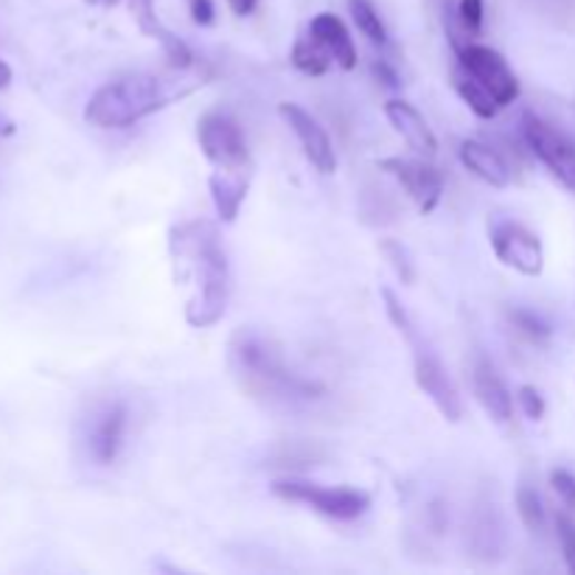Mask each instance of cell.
<instances>
[{
	"label": "cell",
	"instance_id": "obj_32",
	"mask_svg": "<svg viewBox=\"0 0 575 575\" xmlns=\"http://www.w3.org/2000/svg\"><path fill=\"white\" fill-rule=\"evenodd\" d=\"M374 73L381 79V82L388 85V88H399V77H396V71L388 66V62H376Z\"/></svg>",
	"mask_w": 575,
	"mask_h": 575
},
{
	"label": "cell",
	"instance_id": "obj_31",
	"mask_svg": "<svg viewBox=\"0 0 575 575\" xmlns=\"http://www.w3.org/2000/svg\"><path fill=\"white\" fill-rule=\"evenodd\" d=\"M191 20H195L197 26H211L214 23L211 0H191Z\"/></svg>",
	"mask_w": 575,
	"mask_h": 575
},
{
	"label": "cell",
	"instance_id": "obj_28",
	"mask_svg": "<svg viewBox=\"0 0 575 575\" xmlns=\"http://www.w3.org/2000/svg\"><path fill=\"white\" fill-rule=\"evenodd\" d=\"M556 531H558V542H562L564 562H567L569 573L575 575V523L567 517V514H558Z\"/></svg>",
	"mask_w": 575,
	"mask_h": 575
},
{
	"label": "cell",
	"instance_id": "obj_9",
	"mask_svg": "<svg viewBox=\"0 0 575 575\" xmlns=\"http://www.w3.org/2000/svg\"><path fill=\"white\" fill-rule=\"evenodd\" d=\"M413 348H416V354H413V376H416L418 390H422L424 396H429V401L438 407V413L446 422H460L464 405H460L458 388H455V381L449 379V374H446V368L440 365V359L435 357L433 351H427V348H422L418 340H413Z\"/></svg>",
	"mask_w": 575,
	"mask_h": 575
},
{
	"label": "cell",
	"instance_id": "obj_5",
	"mask_svg": "<svg viewBox=\"0 0 575 575\" xmlns=\"http://www.w3.org/2000/svg\"><path fill=\"white\" fill-rule=\"evenodd\" d=\"M197 141L202 155L217 169L225 171H250V149H247L245 132L239 123L225 112H208L197 123Z\"/></svg>",
	"mask_w": 575,
	"mask_h": 575
},
{
	"label": "cell",
	"instance_id": "obj_30",
	"mask_svg": "<svg viewBox=\"0 0 575 575\" xmlns=\"http://www.w3.org/2000/svg\"><path fill=\"white\" fill-rule=\"evenodd\" d=\"M551 486H553V492H556L558 497H562L564 505L575 508V477L569 475V472H564V469L553 472V475H551Z\"/></svg>",
	"mask_w": 575,
	"mask_h": 575
},
{
	"label": "cell",
	"instance_id": "obj_16",
	"mask_svg": "<svg viewBox=\"0 0 575 575\" xmlns=\"http://www.w3.org/2000/svg\"><path fill=\"white\" fill-rule=\"evenodd\" d=\"M123 429H127V410L123 405H110L90 429V455L96 464L107 466L116 460L118 449H121Z\"/></svg>",
	"mask_w": 575,
	"mask_h": 575
},
{
	"label": "cell",
	"instance_id": "obj_21",
	"mask_svg": "<svg viewBox=\"0 0 575 575\" xmlns=\"http://www.w3.org/2000/svg\"><path fill=\"white\" fill-rule=\"evenodd\" d=\"M348 9H351L354 23H357V29L363 31V37H368L374 46H385V42H388L385 23H381L379 14H376V9L370 7L368 0H348Z\"/></svg>",
	"mask_w": 575,
	"mask_h": 575
},
{
	"label": "cell",
	"instance_id": "obj_27",
	"mask_svg": "<svg viewBox=\"0 0 575 575\" xmlns=\"http://www.w3.org/2000/svg\"><path fill=\"white\" fill-rule=\"evenodd\" d=\"M458 23L466 34H480L483 29V0H458Z\"/></svg>",
	"mask_w": 575,
	"mask_h": 575
},
{
	"label": "cell",
	"instance_id": "obj_25",
	"mask_svg": "<svg viewBox=\"0 0 575 575\" xmlns=\"http://www.w3.org/2000/svg\"><path fill=\"white\" fill-rule=\"evenodd\" d=\"M381 298H385V309H388V317H390V324L396 326V329L401 331V335L407 337V340H418V335H416V326H413V320H410V315H407V309L405 306H401V300L396 298L394 293H390L388 287L381 289Z\"/></svg>",
	"mask_w": 575,
	"mask_h": 575
},
{
	"label": "cell",
	"instance_id": "obj_17",
	"mask_svg": "<svg viewBox=\"0 0 575 575\" xmlns=\"http://www.w3.org/2000/svg\"><path fill=\"white\" fill-rule=\"evenodd\" d=\"M460 163L492 188H505L510 182V166L505 163L503 155L480 141L460 143Z\"/></svg>",
	"mask_w": 575,
	"mask_h": 575
},
{
	"label": "cell",
	"instance_id": "obj_19",
	"mask_svg": "<svg viewBox=\"0 0 575 575\" xmlns=\"http://www.w3.org/2000/svg\"><path fill=\"white\" fill-rule=\"evenodd\" d=\"M453 85H455V90H458L460 99H464L466 105H469V110L475 112L477 118L488 121V118L497 116V110H499L497 99H494V96L488 93L486 85H483L480 79L472 77V73L466 71L464 66H458L453 71Z\"/></svg>",
	"mask_w": 575,
	"mask_h": 575
},
{
	"label": "cell",
	"instance_id": "obj_26",
	"mask_svg": "<svg viewBox=\"0 0 575 575\" xmlns=\"http://www.w3.org/2000/svg\"><path fill=\"white\" fill-rule=\"evenodd\" d=\"M510 324H514V329L523 331L525 337H531V340H545V337H551V326L528 309L510 311Z\"/></svg>",
	"mask_w": 575,
	"mask_h": 575
},
{
	"label": "cell",
	"instance_id": "obj_23",
	"mask_svg": "<svg viewBox=\"0 0 575 575\" xmlns=\"http://www.w3.org/2000/svg\"><path fill=\"white\" fill-rule=\"evenodd\" d=\"M517 508H519V517H523L525 528L531 531H542L545 525V508H542V499L539 494L534 492L531 486H523L517 492Z\"/></svg>",
	"mask_w": 575,
	"mask_h": 575
},
{
	"label": "cell",
	"instance_id": "obj_33",
	"mask_svg": "<svg viewBox=\"0 0 575 575\" xmlns=\"http://www.w3.org/2000/svg\"><path fill=\"white\" fill-rule=\"evenodd\" d=\"M230 9H234V14H239V18H245V14H250L252 9H256V3L259 0H228Z\"/></svg>",
	"mask_w": 575,
	"mask_h": 575
},
{
	"label": "cell",
	"instance_id": "obj_2",
	"mask_svg": "<svg viewBox=\"0 0 575 575\" xmlns=\"http://www.w3.org/2000/svg\"><path fill=\"white\" fill-rule=\"evenodd\" d=\"M234 354L236 376L241 379L250 394L265 396V399L276 401H295V399H317L320 394V385L315 381H304L300 376H295L293 370L284 365V357L278 354V348L270 340H265L261 335H252V331H239L234 337Z\"/></svg>",
	"mask_w": 575,
	"mask_h": 575
},
{
	"label": "cell",
	"instance_id": "obj_11",
	"mask_svg": "<svg viewBox=\"0 0 575 575\" xmlns=\"http://www.w3.org/2000/svg\"><path fill=\"white\" fill-rule=\"evenodd\" d=\"M379 166L399 180V186L416 202L418 211L433 214L438 208L440 197H444V177H440L438 169L407 158H385Z\"/></svg>",
	"mask_w": 575,
	"mask_h": 575
},
{
	"label": "cell",
	"instance_id": "obj_14",
	"mask_svg": "<svg viewBox=\"0 0 575 575\" xmlns=\"http://www.w3.org/2000/svg\"><path fill=\"white\" fill-rule=\"evenodd\" d=\"M472 388H475L477 401L483 405V410L492 416V422L508 424L510 413H514V401H510L508 388L505 381L499 379L497 368H494L488 359H477L475 370H472Z\"/></svg>",
	"mask_w": 575,
	"mask_h": 575
},
{
	"label": "cell",
	"instance_id": "obj_35",
	"mask_svg": "<svg viewBox=\"0 0 575 575\" xmlns=\"http://www.w3.org/2000/svg\"><path fill=\"white\" fill-rule=\"evenodd\" d=\"M9 85H12V68H9L7 62L0 59V90L9 88Z\"/></svg>",
	"mask_w": 575,
	"mask_h": 575
},
{
	"label": "cell",
	"instance_id": "obj_3",
	"mask_svg": "<svg viewBox=\"0 0 575 575\" xmlns=\"http://www.w3.org/2000/svg\"><path fill=\"white\" fill-rule=\"evenodd\" d=\"M169 101L163 93V82L155 77H127L105 85L93 93L85 107V121L99 130H123Z\"/></svg>",
	"mask_w": 575,
	"mask_h": 575
},
{
	"label": "cell",
	"instance_id": "obj_20",
	"mask_svg": "<svg viewBox=\"0 0 575 575\" xmlns=\"http://www.w3.org/2000/svg\"><path fill=\"white\" fill-rule=\"evenodd\" d=\"M293 66L298 68L300 73H306V77H324L326 71H329V66L335 62V59L329 57V51H326L320 42H315L309 37V40H298L293 48Z\"/></svg>",
	"mask_w": 575,
	"mask_h": 575
},
{
	"label": "cell",
	"instance_id": "obj_13",
	"mask_svg": "<svg viewBox=\"0 0 575 575\" xmlns=\"http://www.w3.org/2000/svg\"><path fill=\"white\" fill-rule=\"evenodd\" d=\"M385 116H388L390 127L405 138L407 147L416 149L418 155L433 158V155L438 152V141H435L429 123L424 121V116L416 110V107L407 105V101L401 99H390L388 105H385Z\"/></svg>",
	"mask_w": 575,
	"mask_h": 575
},
{
	"label": "cell",
	"instance_id": "obj_6",
	"mask_svg": "<svg viewBox=\"0 0 575 575\" xmlns=\"http://www.w3.org/2000/svg\"><path fill=\"white\" fill-rule=\"evenodd\" d=\"M523 136L528 141L531 152L553 171L564 188L575 195V143L564 138L556 127L536 118L534 112H525L523 118Z\"/></svg>",
	"mask_w": 575,
	"mask_h": 575
},
{
	"label": "cell",
	"instance_id": "obj_34",
	"mask_svg": "<svg viewBox=\"0 0 575 575\" xmlns=\"http://www.w3.org/2000/svg\"><path fill=\"white\" fill-rule=\"evenodd\" d=\"M556 12H562V18H575V0H553Z\"/></svg>",
	"mask_w": 575,
	"mask_h": 575
},
{
	"label": "cell",
	"instance_id": "obj_1",
	"mask_svg": "<svg viewBox=\"0 0 575 575\" xmlns=\"http://www.w3.org/2000/svg\"><path fill=\"white\" fill-rule=\"evenodd\" d=\"M171 256L195 281V295L186 306L188 326L208 329L219 324L228 309L230 272L217 225L208 219L177 225L171 230Z\"/></svg>",
	"mask_w": 575,
	"mask_h": 575
},
{
	"label": "cell",
	"instance_id": "obj_24",
	"mask_svg": "<svg viewBox=\"0 0 575 575\" xmlns=\"http://www.w3.org/2000/svg\"><path fill=\"white\" fill-rule=\"evenodd\" d=\"M320 458H324V453H320L317 446L289 444L276 455V464L272 466H295V469H304V466H315Z\"/></svg>",
	"mask_w": 575,
	"mask_h": 575
},
{
	"label": "cell",
	"instance_id": "obj_7",
	"mask_svg": "<svg viewBox=\"0 0 575 575\" xmlns=\"http://www.w3.org/2000/svg\"><path fill=\"white\" fill-rule=\"evenodd\" d=\"M458 66H464L472 77L480 79L499 107H508L519 99L517 73L510 71L508 62L494 48L466 42L458 48Z\"/></svg>",
	"mask_w": 575,
	"mask_h": 575
},
{
	"label": "cell",
	"instance_id": "obj_29",
	"mask_svg": "<svg viewBox=\"0 0 575 575\" xmlns=\"http://www.w3.org/2000/svg\"><path fill=\"white\" fill-rule=\"evenodd\" d=\"M517 399H519V407H523V413L531 418V422H539V418L545 416V399H542V394L536 388L523 385Z\"/></svg>",
	"mask_w": 575,
	"mask_h": 575
},
{
	"label": "cell",
	"instance_id": "obj_18",
	"mask_svg": "<svg viewBox=\"0 0 575 575\" xmlns=\"http://www.w3.org/2000/svg\"><path fill=\"white\" fill-rule=\"evenodd\" d=\"M247 180L250 171H225L217 169L208 180L211 186V200L217 206V214L222 222H234L241 211V202L247 197Z\"/></svg>",
	"mask_w": 575,
	"mask_h": 575
},
{
	"label": "cell",
	"instance_id": "obj_8",
	"mask_svg": "<svg viewBox=\"0 0 575 575\" xmlns=\"http://www.w3.org/2000/svg\"><path fill=\"white\" fill-rule=\"evenodd\" d=\"M492 247L494 256L510 270L523 276L536 278L545 270V250H542L539 236L531 234L519 222H497L492 228Z\"/></svg>",
	"mask_w": 575,
	"mask_h": 575
},
{
	"label": "cell",
	"instance_id": "obj_10",
	"mask_svg": "<svg viewBox=\"0 0 575 575\" xmlns=\"http://www.w3.org/2000/svg\"><path fill=\"white\" fill-rule=\"evenodd\" d=\"M278 116H281L284 121H287L289 130L295 132V138H298L306 160H309V163L315 166L320 175H335L337 155H335V147H331V141H329V136H326L324 127H320V123H317L315 118L304 110V107L293 105V101H284V105H278Z\"/></svg>",
	"mask_w": 575,
	"mask_h": 575
},
{
	"label": "cell",
	"instance_id": "obj_22",
	"mask_svg": "<svg viewBox=\"0 0 575 575\" xmlns=\"http://www.w3.org/2000/svg\"><path fill=\"white\" fill-rule=\"evenodd\" d=\"M379 250H381V256H385V259L390 261V267H394L396 276L401 278V284H413V281H416V270H413L410 252H407V247L401 245V241L381 239L379 241Z\"/></svg>",
	"mask_w": 575,
	"mask_h": 575
},
{
	"label": "cell",
	"instance_id": "obj_15",
	"mask_svg": "<svg viewBox=\"0 0 575 575\" xmlns=\"http://www.w3.org/2000/svg\"><path fill=\"white\" fill-rule=\"evenodd\" d=\"M309 34L311 40L320 42L329 51V57L335 59L343 71H354L357 68V48H354L351 34H348L346 23L340 18H335L329 12L317 14L309 26Z\"/></svg>",
	"mask_w": 575,
	"mask_h": 575
},
{
	"label": "cell",
	"instance_id": "obj_12",
	"mask_svg": "<svg viewBox=\"0 0 575 575\" xmlns=\"http://www.w3.org/2000/svg\"><path fill=\"white\" fill-rule=\"evenodd\" d=\"M88 7H96V9H118L123 7L127 12L136 18L138 29L143 31L147 37H152V40H158L160 46H163L166 57H169V62L175 68H188L191 66V51L186 48V42L177 40L175 34H171L169 29H163L158 20V12H155V0H85Z\"/></svg>",
	"mask_w": 575,
	"mask_h": 575
},
{
	"label": "cell",
	"instance_id": "obj_4",
	"mask_svg": "<svg viewBox=\"0 0 575 575\" xmlns=\"http://www.w3.org/2000/svg\"><path fill=\"white\" fill-rule=\"evenodd\" d=\"M272 494L287 499V503L311 505L317 514L340 519V523L359 519L370 505V497L359 488H326L306 480H276L272 483Z\"/></svg>",
	"mask_w": 575,
	"mask_h": 575
}]
</instances>
